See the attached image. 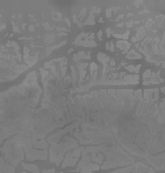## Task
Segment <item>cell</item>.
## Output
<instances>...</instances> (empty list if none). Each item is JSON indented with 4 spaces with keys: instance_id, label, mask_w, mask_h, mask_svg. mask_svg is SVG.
<instances>
[{
    "instance_id": "obj_1",
    "label": "cell",
    "mask_w": 165,
    "mask_h": 173,
    "mask_svg": "<svg viewBox=\"0 0 165 173\" xmlns=\"http://www.w3.org/2000/svg\"><path fill=\"white\" fill-rule=\"evenodd\" d=\"M42 89L37 74L30 72L21 84L0 93V144L11 135H28Z\"/></svg>"
},
{
    "instance_id": "obj_2",
    "label": "cell",
    "mask_w": 165,
    "mask_h": 173,
    "mask_svg": "<svg viewBox=\"0 0 165 173\" xmlns=\"http://www.w3.org/2000/svg\"><path fill=\"white\" fill-rule=\"evenodd\" d=\"M104 155H106V159L100 167V169H110L113 167H125V165H130V164L131 165L135 164L133 157L129 156V154H126L118 144L109 146L107 151Z\"/></svg>"
},
{
    "instance_id": "obj_3",
    "label": "cell",
    "mask_w": 165,
    "mask_h": 173,
    "mask_svg": "<svg viewBox=\"0 0 165 173\" xmlns=\"http://www.w3.org/2000/svg\"><path fill=\"white\" fill-rule=\"evenodd\" d=\"M78 147H79V142L75 138L64 137L62 143H56L51 146V148H50V161L59 165L67 151L75 150V148H78Z\"/></svg>"
},
{
    "instance_id": "obj_4",
    "label": "cell",
    "mask_w": 165,
    "mask_h": 173,
    "mask_svg": "<svg viewBox=\"0 0 165 173\" xmlns=\"http://www.w3.org/2000/svg\"><path fill=\"white\" fill-rule=\"evenodd\" d=\"M80 155H81L80 147H78V148H75V150L70 151V152H67L64 160L62 161V167L66 168V167H72V165H75V164L78 163Z\"/></svg>"
},
{
    "instance_id": "obj_5",
    "label": "cell",
    "mask_w": 165,
    "mask_h": 173,
    "mask_svg": "<svg viewBox=\"0 0 165 173\" xmlns=\"http://www.w3.org/2000/svg\"><path fill=\"white\" fill-rule=\"evenodd\" d=\"M0 173H15V168L7 163L3 157H0Z\"/></svg>"
},
{
    "instance_id": "obj_6",
    "label": "cell",
    "mask_w": 165,
    "mask_h": 173,
    "mask_svg": "<svg viewBox=\"0 0 165 173\" xmlns=\"http://www.w3.org/2000/svg\"><path fill=\"white\" fill-rule=\"evenodd\" d=\"M87 67L88 64L87 63H79L78 64V68H79V78H78V82L79 83H83L85 79V72H87Z\"/></svg>"
},
{
    "instance_id": "obj_7",
    "label": "cell",
    "mask_w": 165,
    "mask_h": 173,
    "mask_svg": "<svg viewBox=\"0 0 165 173\" xmlns=\"http://www.w3.org/2000/svg\"><path fill=\"white\" fill-rule=\"evenodd\" d=\"M98 169H100V165L93 164V163H89V164H87L85 167L81 168L80 172L81 173H91V172H93V170H98Z\"/></svg>"
},
{
    "instance_id": "obj_8",
    "label": "cell",
    "mask_w": 165,
    "mask_h": 173,
    "mask_svg": "<svg viewBox=\"0 0 165 173\" xmlns=\"http://www.w3.org/2000/svg\"><path fill=\"white\" fill-rule=\"evenodd\" d=\"M81 156H83V159L79 161V165H78V168H76V172H80L81 168L91 163V156H89V155H81Z\"/></svg>"
},
{
    "instance_id": "obj_9",
    "label": "cell",
    "mask_w": 165,
    "mask_h": 173,
    "mask_svg": "<svg viewBox=\"0 0 165 173\" xmlns=\"http://www.w3.org/2000/svg\"><path fill=\"white\" fill-rule=\"evenodd\" d=\"M144 34H146V28L142 26V28L138 29V34H136V37H134V38H133V42H138L139 39H142L143 37H144Z\"/></svg>"
},
{
    "instance_id": "obj_10",
    "label": "cell",
    "mask_w": 165,
    "mask_h": 173,
    "mask_svg": "<svg viewBox=\"0 0 165 173\" xmlns=\"http://www.w3.org/2000/svg\"><path fill=\"white\" fill-rule=\"evenodd\" d=\"M89 68H91V79L92 82H94L96 80V76H97V64L96 63H91L89 64Z\"/></svg>"
},
{
    "instance_id": "obj_11",
    "label": "cell",
    "mask_w": 165,
    "mask_h": 173,
    "mask_svg": "<svg viewBox=\"0 0 165 173\" xmlns=\"http://www.w3.org/2000/svg\"><path fill=\"white\" fill-rule=\"evenodd\" d=\"M23 167L25 168L26 170H29L32 173H39V169L36 164H23Z\"/></svg>"
},
{
    "instance_id": "obj_12",
    "label": "cell",
    "mask_w": 165,
    "mask_h": 173,
    "mask_svg": "<svg viewBox=\"0 0 165 173\" xmlns=\"http://www.w3.org/2000/svg\"><path fill=\"white\" fill-rule=\"evenodd\" d=\"M75 45L87 46V47H94V46H96V42H93V41H75Z\"/></svg>"
},
{
    "instance_id": "obj_13",
    "label": "cell",
    "mask_w": 165,
    "mask_h": 173,
    "mask_svg": "<svg viewBox=\"0 0 165 173\" xmlns=\"http://www.w3.org/2000/svg\"><path fill=\"white\" fill-rule=\"evenodd\" d=\"M37 60H38V55H34V56H32V58L25 59V64L28 66V68H29V67H33V66L36 64Z\"/></svg>"
},
{
    "instance_id": "obj_14",
    "label": "cell",
    "mask_w": 165,
    "mask_h": 173,
    "mask_svg": "<svg viewBox=\"0 0 165 173\" xmlns=\"http://www.w3.org/2000/svg\"><path fill=\"white\" fill-rule=\"evenodd\" d=\"M97 59L100 60L101 63H104V66H106L107 63H109V60H110L109 56L105 55V54H102V52H98V54H97Z\"/></svg>"
},
{
    "instance_id": "obj_15",
    "label": "cell",
    "mask_w": 165,
    "mask_h": 173,
    "mask_svg": "<svg viewBox=\"0 0 165 173\" xmlns=\"http://www.w3.org/2000/svg\"><path fill=\"white\" fill-rule=\"evenodd\" d=\"M117 46H118L122 51H127V50L130 49V43L126 42V41H118V42H117Z\"/></svg>"
},
{
    "instance_id": "obj_16",
    "label": "cell",
    "mask_w": 165,
    "mask_h": 173,
    "mask_svg": "<svg viewBox=\"0 0 165 173\" xmlns=\"http://www.w3.org/2000/svg\"><path fill=\"white\" fill-rule=\"evenodd\" d=\"M127 58H129V59H142V55H140L139 52L131 50V51L127 52Z\"/></svg>"
},
{
    "instance_id": "obj_17",
    "label": "cell",
    "mask_w": 165,
    "mask_h": 173,
    "mask_svg": "<svg viewBox=\"0 0 165 173\" xmlns=\"http://www.w3.org/2000/svg\"><path fill=\"white\" fill-rule=\"evenodd\" d=\"M140 68H142V66H140V64L135 66V67H134V66H127V67H126L127 71H130V72H135L136 75H138V72H139Z\"/></svg>"
},
{
    "instance_id": "obj_18",
    "label": "cell",
    "mask_w": 165,
    "mask_h": 173,
    "mask_svg": "<svg viewBox=\"0 0 165 173\" xmlns=\"http://www.w3.org/2000/svg\"><path fill=\"white\" fill-rule=\"evenodd\" d=\"M83 58H85V52L84 51H80V52H78V54L74 56V60H75V62H80Z\"/></svg>"
},
{
    "instance_id": "obj_19",
    "label": "cell",
    "mask_w": 165,
    "mask_h": 173,
    "mask_svg": "<svg viewBox=\"0 0 165 173\" xmlns=\"http://www.w3.org/2000/svg\"><path fill=\"white\" fill-rule=\"evenodd\" d=\"M94 24V16L93 15H89L88 19L85 20V25H93Z\"/></svg>"
},
{
    "instance_id": "obj_20",
    "label": "cell",
    "mask_w": 165,
    "mask_h": 173,
    "mask_svg": "<svg viewBox=\"0 0 165 173\" xmlns=\"http://www.w3.org/2000/svg\"><path fill=\"white\" fill-rule=\"evenodd\" d=\"M153 23H155V21H153L152 19H149L148 21H147V24H146V26H144V28H147V29H148V30H153V29H152V25H153Z\"/></svg>"
},
{
    "instance_id": "obj_21",
    "label": "cell",
    "mask_w": 165,
    "mask_h": 173,
    "mask_svg": "<svg viewBox=\"0 0 165 173\" xmlns=\"http://www.w3.org/2000/svg\"><path fill=\"white\" fill-rule=\"evenodd\" d=\"M156 21L159 23V26H160V28H161V29H162V21H164V16H162V15H160V16H157V17H156Z\"/></svg>"
},
{
    "instance_id": "obj_22",
    "label": "cell",
    "mask_w": 165,
    "mask_h": 173,
    "mask_svg": "<svg viewBox=\"0 0 165 173\" xmlns=\"http://www.w3.org/2000/svg\"><path fill=\"white\" fill-rule=\"evenodd\" d=\"M151 74H152V71L151 70H147L144 72V80H148V78H151Z\"/></svg>"
},
{
    "instance_id": "obj_23",
    "label": "cell",
    "mask_w": 165,
    "mask_h": 173,
    "mask_svg": "<svg viewBox=\"0 0 165 173\" xmlns=\"http://www.w3.org/2000/svg\"><path fill=\"white\" fill-rule=\"evenodd\" d=\"M117 38H123V39H126L127 37H129V32H126L125 34H115Z\"/></svg>"
},
{
    "instance_id": "obj_24",
    "label": "cell",
    "mask_w": 165,
    "mask_h": 173,
    "mask_svg": "<svg viewBox=\"0 0 165 173\" xmlns=\"http://www.w3.org/2000/svg\"><path fill=\"white\" fill-rule=\"evenodd\" d=\"M106 47H107V50H110V51H114V43L113 42H107Z\"/></svg>"
},
{
    "instance_id": "obj_25",
    "label": "cell",
    "mask_w": 165,
    "mask_h": 173,
    "mask_svg": "<svg viewBox=\"0 0 165 173\" xmlns=\"http://www.w3.org/2000/svg\"><path fill=\"white\" fill-rule=\"evenodd\" d=\"M100 8H96V7H94V8H92V11H91V15H93V13H98L100 12Z\"/></svg>"
},
{
    "instance_id": "obj_26",
    "label": "cell",
    "mask_w": 165,
    "mask_h": 173,
    "mask_svg": "<svg viewBox=\"0 0 165 173\" xmlns=\"http://www.w3.org/2000/svg\"><path fill=\"white\" fill-rule=\"evenodd\" d=\"M111 12H113V8H109V9L106 11V16L109 17V19L111 17Z\"/></svg>"
},
{
    "instance_id": "obj_27",
    "label": "cell",
    "mask_w": 165,
    "mask_h": 173,
    "mask_svg": "<svg viewBox=\"0 0 165 173\" xmlns=\"http://www.w3.org/2000/svg\"><path fill=\"white\" fill-rule=\"evenodd\" d=\"M42 173H55V169H43Z\"/></svg>"
},
{
    "instance_id": "obj_28",
    "label": "cell",
    "mask_w": 165,
    "mask_h": 173,
    "mask_svg": "<svg viewBox=\"0 0 165 173\" xmlns=\"http://www.w3.org/2000/svg\"><path fill=\"white\" fill-rule=\"evenodd\" d=\"M85 13H87V9H85V8H84V9L81 11V13H80V19H83V17H84V15H85Z\"/></svg>"
},
{
    "instance_id": "obj_29",
    "label": "cell",
    "mask_w": 165,
    "mask_h": 173,
    "mask_svg": "<svg viewBox=\"0 0 165 173\" xmlns=\"http://www.w3.org/2000/svg\"><path fill=\"white\" fill-rule=\"evenodd\" d=\"M109 64H110V67H114V66H115V62H114L113 59H110V60H109Z\"/></svg>"
},
{
    "instance_id": "obj_30",
    "label": "cell",
    "mask_w": 165,
    "mask_h": 173,
    "mask_svg": "<svg viewBox=\"0 0 165 173\" xmlns=\"http://www.w3.org/2000/svg\"><path fill=\"white\" fill-rule=\"evenodd\" d=\"M97 37H98V39H102L101 37H102V32H98L97 33Z\"/></svg>"
},
{
    "instance_id": "obj_31",
    "label": "cell",
    "mask_w": 165,
    "mask_h": 173,
    "mask_svg": "<svg viewBox=\"0 0 165 173\" xmlns=\"http://www.w3.org/2000/svg\"><path fill=\"white\" fill-rule=\"evenodd\" d=\"M134 25V23H133V21H130V23H127V26H129V28H131V26H133Z\"/></svg>"
},
{
    "instance_id": "obj_32",
    "label": "cell",
    "mask_w": 165,
    "mask_h": 173,
    "mask_svg": "<svg viewBox=\"0 0 165 173\" xmlns=\"http://www.w3.org/2000/svg\"><path fill=\"white\" fill-rule=\"evenodd\" d=\"M159 91H160V92H161V93H164V92H165V88H164V87H161V88H160V89H159Z\"/></svg>"
},
{
    "instance_id": "obj_33",
    "label": "cell",
    "mask_w": 165,
    "mask_h": 173,
    "mask_svg": "<svg viewBox=\"0 0 165 173\" xmlns=\"http://www.w3.org/2000/svg\"><path fill=\"white\" fill-rule=\"evenodd\" d=\"M134 4H135V5H140V4H142V1H135Z\"/></svg>"
},
{
    "instance_id": "obj_34",
    "label": "cell",
    "mask_w": 165,
    "mask_h": 173,
    "mask_svg": "<svg viewBox=\"0 0 165 173\" xmlns=\"http://www.w3.org/2000/svg\"><path fill=\"white\" fill-rule=\"evenodd\" d=\"M106 33H107V36H110V34H111V30L107 29V30H106Z\"/></svg>"
},
{
    "instance_id": "obj_35",
    "label": "cell",
    "mask_w": 165,
    "mask_h": 173,
    "mask_svg": "<svg viewBox=\"0 0 165 173\" xmlns=\"http://www.w3.org/2000/svg\"><path fill=\"white\" fill-rule=\"evenodd\" d=\"M23 173H28V172H23Z\"/></svg>"
}]
</instances>
